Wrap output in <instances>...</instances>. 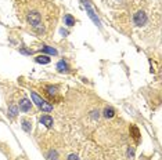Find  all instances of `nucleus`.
<instances>
[{
    "label": "nucleus",
    "mask_w": 162,
    "mask_h": 160,
    "mask_svg": "<svg viewBox=\"0 0 162 160\" xmlns=\"http://www.w3.org/2000/svg\"><path fill=\"white\" fill-rule=\"evenodd\" d=\"M31 97H32V101H33L35 103H36L39 108H42L45 112H51L53 111V106L50 105L49 102H46L43 98H40L39 95H37L36 93H31Z\"/></svg>",
    "instance_id": "obj_1"
},
{
    "label": "nucleus",
    "mask_w": 162,
    "mask_h": 160,
    "mask_svg": "<svg viewBox=\"0 0 162 160\" xmlns=\"http://www.w3.org/2000/svg\"><path fill=\"white\" fill-rule=\"evenodd\" d=\"M28 21L33 28H39L40 26V22H42V18H40V14L39 13H29L28 15Z\"/></svg>",
    "instance_id": "obj_2"
},
{
    "label": "nucleus",
    "mask_w": 162,
    "mask_h": 160,
    "mask_svg": "<svg viewBox=\"0 0 162 160\" xmlns=\"http://www.w3.org/2000/svg\"><path fill=\"white\" fill-rule=\"evenodd\" d=\"M130 131H132V134H133V135H132V137H133L134 140H137V141H139V137H140L139 128H137L136 126H132V127H130Z\"/></svg>",
    "instance_id": "obj_12"
},
{
    "label": "nucleus",
    "mask_w": 162,
    "mask_h": 160,
    "mask_svg": "<svg viewBox=\"0 0 162 160\" xmlns=\"http://www.w3.org/2000/svg\"><path fill=\"white\" fill-rule=\"evenodd\" d=\"M104 116L107 117V119H111V117L115 116V111H114L112 108H105L104 109Z\"/></svg>",
    "instance_id": "obj_10"
},
{
    "label": "nucleus",
    "mask_w": 162,
    "mask_h": 160,
    "mask_svg": "<svg viewBox=\"0 0 162 160\" xmlns=\"http://www.w3.org/2000/svg\"><path fill=\"white\" fill-rule=\"evenodd\" d=\"M82 3H83V6H85V8L87 10V13H89V17L93 19V22L96 23L97 26H100V21H99V18L96 17V14H94V11H93V8L90 7V4H89V2L87 0H82Z\"/></svg>",
    "instance_id": "obj_4"
},
{
    "label": "nucleus",
    "mask_w": 162,
    "mask_h": 160,
    "mask_svg": "<svg viewBox=\"0 0 162 160\" xmlns=\"http://www.w3.org/2000/svg\"><path fill=\"white\" fill-rule=\"evenodd\" d=\"M18 111H20V108H17V106H14V105H11L10 108H8V115H10L11 117H14L17 113H18Z\"/></svg>",
    "instance_id": "obj_13"
},
{
    "label": "nucleus",
    "mask_w": 162,
    "mask_h": 160,
    "mask_svg": "<svg viewBox=\"0 0 162 160\" xmlns=\"http://www.w3.org/2000/svg\"><path fill=\"white\" fill-rule=\"evenodd\" d=\"M31 108H32V102H31V101L26 99V98L21 99V102H20V111L29 112V111H31Z\"/></svg>",
    "instance_id": "obj_5"
},
{
    "label": "nucleus",
    "mask_w": 162,
    "mask_h": 160,
    "mask_svg": "<svg viewBox=\"0 0 162 160\" xmlns=\"http://www.w3.org/2000/svg\"><path fill=\"white\" fill-rule=\"evenodd\" d=\"M128 155L132 158V156H133V149H129V150H128Z\"/></svg>",
    "instance_id": "obj_19"
},
{
    "label": "nucleus",
    "mask_w": 162,
    "mask_h": 160,
    "mask_svg": "<svg viewBox=\"0 0 162 160\" xmlns=\"http://www.w3.org/2000/svg\"><path fill=\"white\" fill-rule=\"evenodd\" d=\"M64 21H65L67 26H73L75 25V19H73V17L71 15V14H67V15L64 17Z\"/></svg>",
    "instance_id": "obj_9"
},
{
    "label": "nucleus",
    "mask_w": 162,
    "mask_h": 160,
    "mask_svg": "<svg viewBox=\"0 0 162 160\" xmlns=\"http://www.w3.org/2000/svg\"><path fill=\"white\" fill-rule=\"evenodd\" d=\"M42 51H43V53H47V54H50V55H57V50L53 48V47H49V46H45V47H43Z\"/></svg>",
    "instance_id": "obj_11"
},
{
    "label": "nucleus",
    "mask_w": 162,
    "mask_h": 160,
    "mask_svg": "<svg viewBox=\"0 0 162 160\" xmlns=\"http://www.w3.org/2000/svg\"><path fill=\"white\" fill-rule=\"evenodd\" d=\"M93 117L94 119H99V112H93Z\"/></svg>",
    "instance_id": "obj_18"
},
{
    "label": "nucleus",
    "mask_w": 162,
    "mask_h": 160,
    "mask_svg": "<svg viewBox=\"0 0 162 160\" xmlns=\"http://www.w3.org/2000/svg\"><path fill=\"white\" fill-rule=\"evenodd\" d=\"M134 23H136L137 26H141V25H144V23L147 22V14L144 13V11H137L136 14H134Z\"/></svg>",
    "instance_id": "obj_3"
},
{
    "label": "nucleus",
    "mask_w": 162,
    "mask_h": 160,
    "mask_svg": "<svg viewBox=\"0 0 162 160\" xmlns=\"http://www.w3.org/2000/svg\"><path fill=\"white\" fill-rule=\"evenodd\" d=\"M46 90H47V93H49L50 95H54V94H55V91H57V88H55V87H53V86H47V87H46Z\"/></svg>",
    "instance_id": "obj_15"
},
{
    "label": "nucleus",
    "mask_w": 162,
    "mask_h": 160,
    "mask_svg": "<svg viewBox=\"0 0 162 160\" xmlns=\"http://www.w3.org/2000/svg\"><path fill=\"white\" fill-rule=\"evenodd\" d=\"M57 69H58V72H67L68 70V65H67L65 61H60L57 64Z\"/></svg>",
    "instance_id": "obj_8"
},
{
    "label": "nucleus",
    "mask_w": 162,
    "mask_h": 160,
    "mask_svg": "<svg viewBox=\"0 0 162 160\" xmlns=\"http://www.w3.org/2000/svg\"><path fill=\"white\" fill-rule=\"evenodd\" d=\"M49 160H57V152H55V150H50Z\"/></svg>",
    "instance_id": "obj_16"
},
{
    "label": "nucleus",
    "mask_w": 162,
    "mask_h": 160,
    "mask_svg": "<svg viewBox=\"0 0 162 160\" xmlns=\"http://www.w3.org/2000/svg\"><path fill=\"white\" fill-rule=\"evenodd\" d=\"M35 61H36L37 64L46 65V64H49V62H50V57H49V55H37V57L35 58Z\"/></svg>",
    "instance_id": "obj_7"
},
{
    "label": "nucleus",
    "mask_w": 162,
    "mask_h": 160,
    "mask_svg": "<svg viewBox=\"0 0 162 160\" xmlns=\"http://www.w3.org/2000/svg\"><path fill=\"white\" fill-rule=\"evenodd\" d=\"M68 160H79V158L76 155H69L68 156Z\"/></svg>",
    "instance_id": "obj_17"
},
{
    "label": "nucleus",
    "mask_w": 162,
    "mask_h": 160,
    "mask_svg": "<svg viewBox=\"0 0 162 160\" xmlns=\"http://www.w3.org/2000/svg\"><path fill=\"white\" fill-rule=\"evenodd\" d=\"M40 123L45 124L47 128H50V127L53 126V117H50L49 115H43V116L40 117Z\"/></svg>",
    "instance_id": "obj_6"
},
{
    "label": "nucleus",
    "mask_w": 162,
    "mask_h": 160,
    "mask_svg": "<svg viewBox=\"0 0 162 160\" xmlns=\"http://www.w3.org/2000/svg\"><path fill=\"white\" fill-rule=\"evenodd\" d=\"M22 128H24V131H26V133H31V130H32V126H31V123H29L28 120H24V121H22Z\"/></svg>",
    "instance_id": "obj_14"
}]
</instances>
